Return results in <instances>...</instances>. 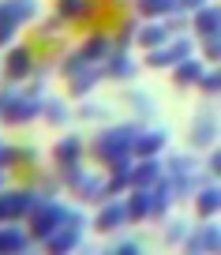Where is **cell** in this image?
<instances>
[{
    "mask_svg": "<svg viewBox=\"0 0 221 255\" xmlns=\"http://www.w3.org/2000/svg\"><path fill=\"white\" fill-rule=\"evenodd\" d=\"M139 128H142L139 120H124V124H105V128H98V135L87 143L90 158L102 161L105 169L116 165V161H127V158H131V143H135V135H139Z\"/></svg>",
    "mask_w": 221,
    "mask_h": 255,
    "instance_id": "6da1fadb",
    "label": "cell"
},
{
    "mask_svg": "<svg viewBox=\"0 0 221 255\" xmlns=\"http://www.w3.org/2000/svg\"><path fill=\"white\" fill-rule=\"evenodd\" d=\"M161 165H165V180L173 184L176 203L191 199V191L203 184V161L195 158V150H173Z\"/></svg>",
    "mask_w": 221,
    "mask_h": 255,
    "instance_id": "7a4b0ae2",
    "label": "cell"
},
{
    "mask_svg": "<svg viewBox=\"0 0 221 255\" xmlns=\"http://www.w3.org/2000/svg\"><path fill=\"white\" fill-rule=\"evenodd\" d=\"M68 214H71V207L64 199H56V195H41V199L34 203V210L23 218V229H26V237H30V240H38V244H41V240H45Z\"/></svg>",
    "mask_w": 221,
    "mask_h": 255,
    "instance_id": "3957f363",
    "label": "cell"
},
{
    "mask_svg": "<svg viewBox=\"0 0 221 255\" xmlns=\"http://www.w3.org/2000/svg\"><path fill=\"white\" fill-rule=\"evenodd\" d=\"M60 188L71 191V199L79 203H102L105 199V173H98V169H87L83 161H75V165L60 169Z\"/></svg>",
    "mask_w": 221,
    "mask_h": 255,
    "instance_id": "277c9868",
    "label": "cell"
},
{
    "mask_svg": "<svg viewBox=\"0 0 221 255\" xmlns=\"http://www.w3.org/2000/svg\"><path fill=\"white\" fill-rule=\"evenodd\" d=\"M87 229H90V218L83 214V210L71 207V214L64 218V222L56 225L45 240H41V248H45V252H53V255H68V252H75V248H83Z\"/></svg>",
    "mask_w": 221,
    "mask_h": 255,
    "instance_id": "5b68a950",
    "label": "cell"
},
{
    "mask_svg": "<svg viewBox=\"0 0 221 255\" xmlns=\"http://www.w3.org/2000/svg\"><path fill=\"white\" fill-rule=\"evenodd\" d=\"M195 49H199V41L191 38V30L169 34L165 45L146 49V53H142V64H146V68H154V72H169L173 64H180V60H188V56H195Z\"/></svg>",
    "mask_w": 221,
    "mask_h": 255,
    "instance_id": "8992f818",
    "label": "cell"
},
{
    "mask_svg": "<svg viewBox=\"0 0 221 255\" xmlns=\"http://www.w3.org/2000/svg\"><path fill=\"white\" fill-rule=\"evenodd\" d=\"M41 94H45V87L41 83H30V87H19V94L11 98L8 113H4V120L0 124H8V128H26L38 120L41 113Z\"/></svg>",
    "mask_w": 221,
    "mask_h": 255,
    "instance_id": "52a82bcc",
    "label": "cell"
},
{
    "mask_svg": "<svg viewBox=\"0 0 221 255\" xmlns=\"http://www.w3.org/2000/svg\"><path fill=\"white\" fill-rule=\"evenodd\" d=\"M41 199L38 188H0V225L4 222H23Z\"/></svg>",
    "mask_w": 221,
    "mask_h": 255,
    "instance_id": "ba28073f",
    "label": "cell"
},
{
    "mask_svg": "<svg viewBox=\"0 0 221 255\" xmlns=\"http://www.w3.org/2000/svg\"><path fill=\"white\" fill-rule=\"evenodd\" d=\"M218 135H221V117L218 109H199L188 124V146L191 150H206V146H218Z\"/></svg>",
    "mask_w": 221,
    "mask_h": 255,
    "instance_id": "9c48e42d",
    "label": "cell"
},
{
    "mask_svg": "<svg viewBox=\"0 0 221 255\" xmlns=\"http://www.w3.org/2000/svg\"><path fill=\"white\" fill-rule=\"evenodd\" d=\"M34 49L30 45H19L11 41L8 53H0V72H4V83H30V72H34Z\"/></svg>",
    "mask_w": 221,
    "mask_h": 255,
    "instance_id": "30bf717a",
    "label": "cell"
},
{
    "mask_svg": "<svg viewBox=\"0 0 221 255\" xmlns=\"http://www.w3.org/2000/svg\"><path fill=\"white\" fill-rule=\"evenodd\" d=\"M124 225H131L127 222V207H124V195H109V199H102L98 203V214L90 218V229L94 233H120Z\"/></svg>",
    "mask_w": 221,
    "mask_h": 255,
    "instance_id": "8fae6325",
    "label": "cell"
},
{
    "mask_svg": "<svg viewBox=\"0 0 221 255\" xmlns=\"http://www.w3.org/2000/svg\"><path fill=\"white\" fill-rule=\"evenodd\" d=\"M180 248H184V252H191V255H199V252H206V255L221 252V229H218V222L206 218L203 225H191Z\"/></svg>",
    "mask_w": 221,
    "mask_h": 255,
    "instance_id": "7c38bea8",
    "label": "cell"
},
{
    "mask_svg": "<svg viewBox=\"0 0 221 255\" xmlns=\"http://www.w3.org/2000/svg\"><path fill=\"white\" fill-rule=\"evenodd\" d=\"M139 68H142V64L135 60L127 49H112V53L102 60V75H105V79H112V83H135Z\"/></svg>",
    "mask_w": 221,
    "mask_h": 255,
    "instance_id": "4fadbf2b",
    "label": "cell"
},
{
    "mask_svg": "<svg viewBox=\"0 0 221 255\" xmlns=\"http://www.w3.org/2000/svg\"><path fill=\"white\" fill-rule=\"evenodd\" d=\"M188 30H191V38H210V34H221V8L214 4V0H206L203 8H195V11H188Z\"/></svg>",
    "mask_w": 221,
    "mask_h": 255,
    "instance_id": "5bb4252c",
    "label": "cell"
},
{
    "mask_svg": "<svg viewBox=\"0 0 221 255\" xmlns=\"http://www.w3.org/2000/svg\"><path fill=\"white\" fill-rule=\"evenodd\" d=\"M169 150V131L165 128H139L131 143V158H161Z\"/></svg>",
    "mask_w": 221,
    "mask_h": 255,
    "instance_id": "9a60e30c",
    "label": "cell"
},
{
    "mask_svg": "<svg viewBox=\"0 0 221 255\" xmlns=\"http://www.w3.org/2000/svg\"><path fill=\"white\" fill-rule=\"evenodd\" d=\"M191 207H195V218H199V222L218 218V210H221V184L214 180V176L191 191Z\"/></svg>",
    "mask_w": 221,
    "mask_h": 255,
    "instance_id": "2e32d148",
    "label": "cell"
},
{
    "mask_svg": "<svg viewBox=\"0 0 221 255\" xmlns=\"http://www.w3.org/2000/svg\"><path fill=\"white\" fill-rule=\"evenodd\" d=\"M98 83H105V75H102V64H87V68H79V72L68 79V98H90L98 90Z\"/></svg>",
    "mask_w": 221,
    "mask_h": 255,
    "instance_id": "e0dca14e",
    "label": "cell"
},
{
    "mask_svg": "<svg viewBox=\"0 0 221 255\" xmlns=\"http://www.w3.org/2000/svg\"><path fill=\"white\" fill-rule=\"evenodd\" d=\"M83 139L79 135H60L53 143V150H49V158H53V165L56 169H68V165H75V161H83Z\"/></svg>",
    "mask_w": 221,
    "mask_h": 255,
    "instance_id": "ac0fdd59",
    "label": "cell"
},
{
    "mask_svg": "<svg viewBox=\"0 0 221 255\" xmlns=\"http://www.w3.org/2000/svg\"><path fill=\"white\" fill-rule=\"evenodd\" d=\"M165 176L161 158H131V188H154Z\"/></svg>",
    "mask_w": 221,
    "mask_h": 255,
    "instance_id": "d6986e66",
    "label": "cell"
},
{
    "mask_svg": "<svg viewBox=\"0 0 221 255\" xmlns=\"http://www.w3.org/2000/svg\"><path fill=\"white\" fill-rule=\"evenodd\" d=\"M165 41H169V26L161 23V19H142V23L135 26L131 45H139L142 53H146V49H158V45H165Z\"/></svg>",
    "mask_w": 221,
    "mask_h": 255,
    "instance_id": "ffe728a7",
    "label": "cell"
},
{
    "mask_svg": "<svg viewBox=\"0 0 221 255\" xmlns=\"http://www.w3.org/2000/svg\"><path fill=\"white\" fill-rule=\"evenodd\" d=\"M79 53H83V60H87V64H102L105 56L112 53V38L105 30H90L87 38L79 41Z\"/></svg>",
    "mask_w": 221,
    "mask_h": 255,
    "instance_id": "44dd1931",
    "label": "cell"
},
{
    "mask_svg": "<svg viewBox=\"0 0 221 255\" xmlns=\"http://www.w3.org/2000/svg\"><path fill=\"white\" fill-rule=\"evenodd\" d=\"M30 248V237H26L23 222H4L0 225V255H19Z\"/></svg>",
    "mask_w": 221,
    "mask_h": 255,
    "instance_id": "7402d4cb",
    "label": "cell"
},
{
    "mask_svg": "<svg viewBox=\"0 0 221 255\" xmlns=\"http://www.w3.org/2000/svg\"><path fill=\"white\" fill-rule=\"evenodd\" d=\"M124 105L135 113L139 120H150L154 113H158V102H154V94H146V90L131 87V83H124Z\"/></svg>",
    "mask_w": 221,
    "mask_h": 255,
    "instance_id": "603a6c76",
    "label": "cell"
},
{
    "mask_svg": "<svg viewBox=\"0 0 221 255\" xmlns=\"http://www.w3.org/2000/svg\"><path fill=\"white\" fill-rule=\"evenodd\" d=\"M38 120H45L49 128H64V124L71 120V109H68V102H64V98L41 94V113H38Z\"/></svg>",
    "mask_w": 221,
    "mask_h": 255,
    "instance_id": "cb8c5ba5",
    "label": "cell"
},
{
    "mask_svg": "<svg viewBox=\"0 0 221 255\" xmlns=\"http://www.w3.org/2000/svg\"><path fill=\"white\" fill-rule=\"evenodd\" d=\"M131 188V158L127 161H116V165H109V173H105V199L109 195H124V191Z\"/></svg>",
    "mask_w": 221,
    "mask_h": 255,
    "instance_id": "d4e9b609",
    "label": "cell"
},
{
    "mask_svg": "<svg viewBox=\"0 0 221 255\" xmlns=\"http://www.w3.org/2000/svg\"><path fill=\"white\" fill-rule=\"evenodd\" d=\"M124 207H127V222H146L150 218V188H127Z\"/></svg>",
    "mask_w": 221,
    "mask_h": 255,
    "instance_id": "484cf974",
    "label": "cell"
},
{
    "mask_svg": "<svg viewBox=\"0 0 221 255\" xmlns=\"http://www.w3.org/2000/svg\"><path fill=\"white\" fill-rule=\"evenodd\" d=\"M203 68H206V64L199 60V53L188 56V60H180V64H173V68H169V72H173V87H180V90L195 87V79L203 75Z\"/></svg>",
    "mask_w": 221,
    "mask_h": 255,
    "instance_id": "4316f807",
    "label": "cell"
},
{
    "mask_svg": "<svg viewBox=\"0 0 221 255\" xmlns=\"http://www.w3.org/2000/svg\"><path fill=\"white\" fill-rule=\"evenodd\" d=\"M176 207V195H173V184L161 176L158 184L150 188V218H165L169 210Z\"/></svg>",
    "mask_w": 221,
    "mask_h": 255,
    "instance_id": "83f0119b",
    "label": "cell"
},
{
    "mask_svg": "<svg viewBox=\"0 0 221 255\" xmlns=\"http://www.w3.org/2000/svg\"><path fill=\"white\" fill-rule=\"evenodd\" d=\"M188 229H191V222H188L184 214H173V218L165 214V229H161V240H165L169 248H180V244H184V237H188Z\"/></svg>",
    "mask_w": 221,
    "mask_h": 255,
    "instance_id": "f1b7e54d",
    "label": "cell"
},
{
    "mask_svg": "<svg viewBox=\"0 0 221 255\" xmlns=\"http://www.w3.org/2000/svg\"><path fill=\"white\" fill-rule=\"evenodd\" d=\"M135 11L142 19H165L169 11H176V0H135Z\"/></svg>",
    "mask_w": 221,
    "mask_h": 255,
    "instance_id": "f546056e",
    "label": "cell"
},
{
    "mask_svg": "<svg viewBox=\"0 0 221 255\" xmlns=\"http://www.w3.org/2000/svg\"><path fill=\"white\" fill-rule=\"evenodd\" d=\"M8 15L15 19L19 26L34 23V19H38V0H8Z\"/></svg>",
    "mask_w": 221,
    "mask_h": 255,
    "instance_id": "4dcf8cb0",
    "label": "cell"
},
{
    "mask_svg": "<svg viewBox=\"0 0 221 255\" xmlns=\"http://www.w3.org/2000/svg\"><path fill=\"white\" fill-rule=\"evenodd\" d=\"M195 87H199V94H206V98H218L221 94V72H218V64L203 68V75L195 79Z\"/></svg>",
    "mask_w": 221,
    "mask_h": 255,
    "instance_id": "1f68e13d",
    "label": "cell"
},
{
    "mask_svg": "<svg viewBox=\"0 0 221 255\" xmlns=\"http://www.w3.org/2000/svg\"><path fill=\"white\" fill-rule=\"evenodd\" d=\"M135 26H139V19H131V15L120 19L116 30L109 34V38H112V49H127V45H131V41H135Z\"/></svg>",
    "mask_w": 221,
    "mask_h": 255,
    "instance_id": "d6a6232c",
    "label": "cell"
},
{
    "mask_svg": "<svg viewBox=\"0 0 221 255\" xmlns=\"http://www.w3.org/2000/svg\"><path fill=\"white\" fill-rule=\"evenodd\" d=\"M79 68H87V60H83V53H79V45H71L68 53L60 56V64H56V72H60V79H71V75L79 72Z\"/></svg>",
    "mask_w": 221,
    "mask_h": 255,
    "instance_id": "836d02e7",
    "label": "cell"
},
{
    "mask_svg": "<svg viewBox=\"0 0 221 255\" xmlns=\"http://www.w3.org/2000/svg\"><path fill=\"white\" fill-rule=\"evenodd\" d=\"M68 26H71V23H64V19H60V15L53 11V15L45 19V23H38V26H34V34H38L41 41H49V38H56V34H64Z\"/></svg>",
    "mask_w": 221,
    "mask_h": 255,
    "instance_id": "e575fe53",
    "label": "cell"
},
{
    "mask_svg": "<svg viewBox=\"0 0 221 255\" xmlns=\"http://www.w3.org/2000/svg\"><path fill=\"white\" fill-rule=\"evenodd\" d=\"M71 117H79V120H105V117H109V105H105V102H87V98H83L79 113H71Z\"/></svg>",
    "mask_w": 221,
    "mask_h": 255,
    "instance_id": "d590c367",
    "label": "cell"
},
{
    "mask_svg": "<svg viewBox=\"0 0 221 255\" xmlns=\"http://www.w3.org/2000/svg\"><path fill=\"white\" fill-rule=\"evenodd\" d=\"M199 45H203V56H199L203 64H218V60H221V34H210V38H199Z\"/></svg>",
    "mask_w": 221,
    "mask_h": 255,
    "instance_id": "8d00e7d4",
    "label": "cell"
},
{
    "mask_svg": "<svg viewBox=\"0 0 221 255\" xmlns=\"http://www.w3.org/2000/svg\"><path fill=\"white\" fill-rule=\"evenodd\" d=\"M83 4H87V0H56V15H60L64 23H79Z\"/></svg>",
    "mask_w": 221,
    "mask_h": 255,
    "instance_id": "74e56055",
    "label": "cell"
},
{
    "mask_svg": "<svg viewBox=\"0 0 221 255\" xmlns=\"http://www.w3.org/2000/svg\"><path fill=\"white\" fill-rule=\"evenodd\" d=\"M203 169H206V176H214V180L221 176V150H218V146H206V161H203Z\"/></svg>",
    "mask_w": 221,
    "mask_h": 255,
    "instance_id": "f35d334b",
    "label": "cell"
},
{
    "mask_svg": "<svg viewBox=\"0 0 221 255\" xmlns=\"http://www.w3.org/2000/svg\"><path fill=\"white\" fill-rule=\"evenodd\" d=\"M19 30H23L19 23H8V19H4V23H0V49H8L11 41L19 38Z\"/></svg>",
    "mask_w": 221,
    "mask_h": 255,
    "instance_id": "ab89813d",
    "label": "cell"
},
{
    "mask_svg": "<svg viewBox=\"0 0 221 255\" xmlns=\"http://www.w3.org/2000/svg\"><path fill=\"white\" fill-rule=\"evenodd\" d=\"M11 165H15V146L8 139H0V173H8Z\"/></svg>",
    "mask_w": 221,
    "mask_h": 255,
    "instance_id": "60d3db41",
    "label": "cell"
},
{
    "mask_svg": "<svg viewBox=\"0 0 221 255\" xmlns=\"http://www.w3.org/2000/svg\"><path fill=\"white\" fill-rule=\"evenodd\" d=\"M112 252H116V255H139L142 252V240H116Z\"/></svg>",
    "mask_w": 221,
    "mask_h": 255,
    "instance_id": "b9f144b4",
    "label": "cell"
},
{
    "mask_svg": "<svg viewBox=\"0 0 221 255\" xmlns=\"http://www.w3.org/2000/svg\"><path fill=\"white\" fill-rule=\"evenodd\" d=\"M34 161H38L34 146H15V165H34Z\"/></svg>",
    "mask_w": 221,
    "mask_h": 255,
    "instance_id": "7bdbcfd3",
    "label": "cell"
},
{
    "mask_svg": "<svg viewBox=\"0 0 221 255\" xmlns=\"http://www.w3.org/2000/svg\"><path fill=\"white\" fill-rule=\"evenodd\" d=\"M38 191H41V195H56V191H60V176H56V180H49V176H45V180L38 184Z\"/></svg>",
    "mask_w": 221,
    "mask_h": 255,
    "instance_id": "ee69618b",
    "label": "cell"
},
{
    "mask_svg": "<svg viewBox=\"0 0 221 255\" xmlns=\"http://www.w3.org/2000/svg\"><path fill=\"white\" fill-rule=\"evenodd\" d=\"M206 0H176V8L180 11H195V8H203Z\"/></svg>",
    "mask_w": 221,
    "mask_h": 255,
    "instance_id": "f6af8a7d",
    "label": "cell"
},
{
    "mask_svg": "<svg viewBox=\"0 0 221 255\" xmlns=\"http://www.w3.org/2000/svg\"><path fill=\"white\" fill-rule=\"evenodd\" d=\"M4 19H8V23H15V19L8 15V0H0V23H4Z\"/></svg>",
    "mask_w": 221,
    "mask_h": 255,
    "instance_id": "bcb514c9",
    "label": "cell"
},
{
    "mask_svg": "<svg viewBox=\"0 0 221 255\" xmlns=\"http://www.w3.org/2000/svg\"><path fill=\"white\" fill-rule=\"evenodd\" d=\"M0 188H4V173H0Z\"/></svg>",
    "mask_w": 221,
    "mask_h": 255,
    "instance_id": "7dc6e473",
    "label": "cell"
},
{
    "mask_svg": "<svg viewBox=\"0 0 221 255\" xmlns=\"http://www.w3.org/2000/svg\"><path fill=\"white\" fill-rule=\"evenodd\" d=\"M0 83H4V72H0Z\"/></svg>",
    "mask_w": 221,
    "mask_h": 255,
    "instance_id": "c3c4849f",
    "label": "cell"
}]
</instances>
